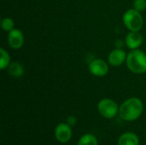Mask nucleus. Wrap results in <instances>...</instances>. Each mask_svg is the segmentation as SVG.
Here are the masks:
<instances>
[{"label":"nucleus","mask_w":146,"mask_h":145,"mask_svg":"<svg viewBox=\"0 0 146 145\" xmlns=\"http://www.w3.org/2000/svg\"><path fill=\"white\" fill-rule=\"evenodd\" d=\"M9 44L15 50L20 49L24 44V36L22 32L18 29H13L9 32L8 36Z\"/></svg>","instance_id":"nucleus-7"},{"label":"nucleus","mask_w":146,"mask_h":145,"mask_svg":"<svg viewBox=\"0 0 146 145\" xmlns=\"http://www.w3.org/2000/svg\"><path fill=\"white\" fill-rule=\"evenodd\" d=\"M55 137L59 143L66 144L72 138L71 126L68 123H60L55 129Z\"/></svg>","instance_id":"nucleus-5"},{"label":"nucleus","mask_w":146,"mask_h":145,"mask_svg":"<svg viewBox=\"0 0 146 145\" xmlns=\"http://www.w3.org/2000/svg\"><path fill=\"white\" fill-rule=\"evenodd\" d=\"M14 21L11 18H3L1 21V26L3 31L10 32L14 28Z\"/></svg>","instance_id":"nucleus-14"},{"label":"nucleus","mask_w":146,"mask_h":145,"mask_svg":"<svg viewBox=\"0 0 146 145\" xmlns=\"http://www.w3.org/2000/svg\"><path fill=\"white\" fill-rule=\"evenodd\" d=\"M123 22L126 27L133 32H139L144 24L143 17L135 9H128L123 15Z\"/></svg>","instance_id":"nucleus-3"},{"label":"nucleus","mask_w":146,"mask_h":145,"mask_svg":"<svg viewBox=\"0 0 146 145\" xmlns=\"http://www.w3.org/2000/svg\"><path fill=\"white\" fill-rule=\"evenodd\" d=\"M139 138L133 132L123 133L118 139V145H139Z\"/></svg>","instance_id":"nucleus-10"},{"label":"nucleus","mask_w":146,"mask_h":145,"mask_svg":"<svg viewBox=\"0 0 146 145\" xmlns=\"http://www.w3.org/2000/svg\"><path fill=\"white\" fill-rule=\"evenodd\" d=\"M89 71L97 77H104L109 72L108 64L102 59H96L89 64Z\"/></svg>","instance_id":"nucleus-6"},{"label":"nucleus","mask_w":146,"mask_h":145,"mask_svg":"<svg viewBox=\"0 0 146 145\" xmlns=\"http://www.w3.org/2000/svg\"><path fill=\"white\" fill-rule=\"evenodd\" d=\"M9 61H10V57H9V53L3 48H1L0 49V68L3 70L5 68H7L9 65Z\"/></svg>","instance_id":"nucleus-13"},{"label":"nucleus","mask_w":146,"mask_h":145,"mask_svg":"<svg viewBox=\"0 0 146 145\" xmlns=\"http://www.w3.org/2000/svg\"><path fill=\"white\" fill-rule=\"evenodd\" d=\"M78 145H98V139L94 135L86 133L80 138Z\"/></svg>","instance_id":"nucleus-12"},{"label":"nucleus","mask_w":146,"mask_h":145,"mask_svg":"<svg viewBox=\"0 0 146 145\" xmlns=\"http://www.w3.org/2000/svg\"><path fill=\"white\" fill-rule=\"evenodd\" d=\"M8 71H9V73L12 77H15V78H20L24 74L23 66L17 62L9 63V65L8 66Z\"/></svg>","instance_id":"nucleus-11"},{"label":"nucleus","mask_w":146,"mask_h":145,"mask_svg":"<svg viewBox=\"0 0 146 145\" xmlns=\"http://www.w3.org/2000/svg\"><path fill=\"white\" fill-rule=\"evenodd\" d=\"M144 110L142 101L137 97L126 100L119 109L120 117L126 121H133L140 117Z\"/></svg>","instance_id":"nucleus-1"},{"label":"nucleus","mask_w":146,"mask_h":145,"mask_svg":"<svg viewBox=\"0 0 146 145\" xmlns=\"http://www.w3.org/2000/svg\"><path fill=\"white\" fill-rule=\"evenodd\" d=\"M143 43V37L139 32H129L126 37V44L131 50L138 49Z\"/></svg>","instance_id":"nucleus-8"},{"label":"nucleus","mask_w":146,"mask_h":145,"mask_svg":"<svg viewBox=\"0 0 146 145\" xmlns=\"http://www.w3.org/2000/svg\"><path fill=\"white\" fill-rule=\"evenodd\" d=\"M133 7L138 11H144L146 9V0H135Z\"/></svg>","instance_id":"nucleus-15"},{"label":"nucleus","mask_w":146,"mask_h":145,"mask_svg":"<svg viewBox=\"0 0 146 145\" xmlns=\"http://www.w3.org/2000/svg\"><path fill=\"white\" fill-rule=\"evenodd\" d=\"M125 60H127L126 52L121 49L114 50L113 51H111L108 57V61L112 66H120L124 62Z\"/></svg>","instance_id":"nucleus-9"},{"label":"nucleus","mask_w":146,"mask_h":145,"mask_svg":"<svg viewBox=\"0 0 146 145\" xmlns=\"http://www.w3.org/2000/svg\"><path fill=\"white\" fill-rule=\"evenodd\" d=\"M98 109L100 115L106 119L114 118L119 111L117 103L109 98L102 99L98 104Z\"/></svg>","instance_id":"nucleus-4"},{"label":"nucleus","mask_w":146,"mask_h":145,"mask_svg":"<svg viewBox=\"0 0 146 145\" xmlns=\"http://www.w3.org/2000/svg\"><path fill=\"white\" fill-rule=\"evenodd\" d=\"M66 123H68L70 126H74L76 124V118L74 116H68L66 119Z\"/></svg>","instance_id":"nucleus-16"},{"label":"nucleus","mask_w":146,"mask_h":145,"mask_svg":"<svg viewBox=\"0 0 146 145\" xmlns=\"http://www.w3.org/2000/svg\"><path fill=\"white\" fill-rule=\"evenodd\" d=\"M127 65L130 71L134 73L146 72V54L140 50H132L127 56Z\"/></svg>","instance_id":"nucleus-2"}]
</instances>
